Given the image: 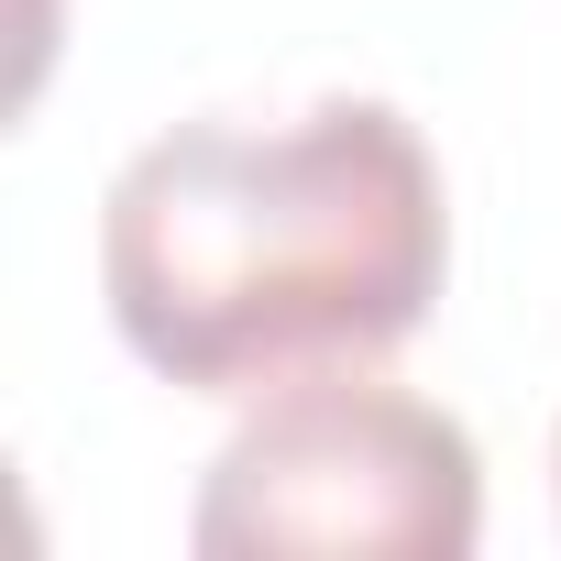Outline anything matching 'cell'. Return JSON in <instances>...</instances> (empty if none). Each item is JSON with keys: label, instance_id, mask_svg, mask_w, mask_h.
Returning <instances> with one entry per match:
<instances>
[{"label": "cell", "instance_id": "cell-1", "mask_svg": "<svg viewBox=\"0 0 561 561\" xmlns=\"http://www.w3.org/2000/svg\"><path fill=\"white\" fill-rule=\"evenodd\" d=\"M451 275V198L397 100L176 122L100 198V298L144 375L275 397L386 364Z\"/></svg>", "mask_w": 561, "mask_h": 561}, {"label": "cell", "instance_id": "cell-2", "mask_svg": "<svg viewBox=\"0 0 561 561\" xmlns=\"http://www.w3.org/2000/svg\"><path fill=\"white\" fill-rule=\"evenodd\" d=\"M484 539V451L451 408L353 375L253 397L187 506L198 561H462Z\"/></svg>", "mask_w": 561, "mask_h": 561}]
</instances>
